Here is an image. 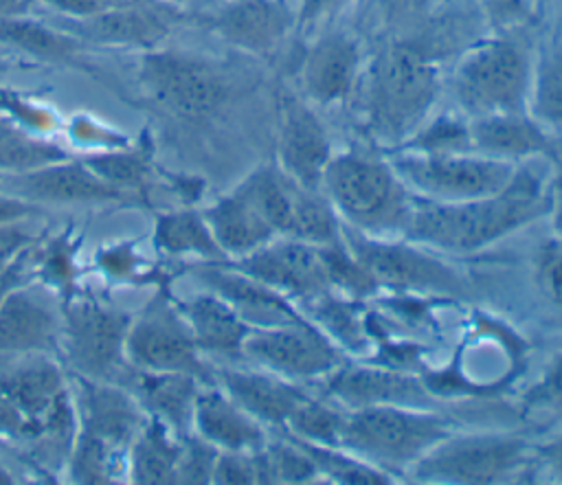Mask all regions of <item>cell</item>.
I'll list each match as a JSON object with an SVG mask.
<instances>
[{
	"instance_id": "e575fe53",
	"label": "cell",
	"mask_w": 562,
	"mask_h": 485,
	"mask_svg": "<svg viewBox=\"0 0 562 485\" xmlns=\"http://www.w3.org/2000/svg\"><path fill=\"white\" fill-rule=\"evenodd\" d=\"M294 439V437H292ZM312 459V463L318 470V476H327L334 483H345V485H386L391 483V474L349 454L342 448H327V445H316L307 443L301 439H294Z\"/></svg>"
},
{
	"instance_id": "277c9868",
	"label": "cell",
	"mask_w": 562,
	"mask_h": 485,
	"mask_svg": "<svg viewBox=\"0 0 562 485\" xmlns=\"http://www.w3.org/2000/svg\"><path fill=\"white\" fill-rule=\"evenodd\" d=\"M533 50L514 33L472 44L454 64L448 88L463 116L525 112Z\"/></svg>"
},
{
	"instance_id": "c3c4849f",
	"label": "cell",
	"mask_w": 562,
	"mask_h": 485,
	"mask_svg": "<svg viewBox=\"0 0 562 485\" xmlns=\"http://www.w3.org/2000/svg\"><path fill=\"white\" fill-rule=\"evenodd\" d=\"M525 402L531 408H549L562 413V356H558L544 375L529 388Z\"/></svg>"
},
{
	"instance_id": "44dd1931",
	"label": "cell",
	"mask_w": 562,
	"mask_h": 485,
	"mask_svg": "<svg viewBox=\"0 0 562 485\" xmlns=\"http://www.w3.org/2000/svg\"><path fill=\"white\" fill-rule=\"evenodd\" d=\"M4 189L24 202H121L125 193L105 184L83 160H59L33 171L13 176Z\"/></svg>"
},
{
	"instance_id": "8d00e7d4",
	"label": "cell",
	"mask_w": 562,
	"mask_h": 485,
	"mask_svg": "<svg viewBox=\"0 0 562 485\" xmlns=\"http://www.w3.org/2000/svg\"><path fill=\"white\" fill-rule=\"evenodd\" d=\"M59 160H66L59 147L31 138L20 127L0 119V169L24 173Z\"/></svg>"
},
{
	"instance_id": "f5cc1de1",
	"label": "cell",
	"mask_w": 562,
	"mask_h": 485,
	"mask_svg": "<svg viewBox=\"0 0 562 485\" xmlns=\"http://www.w3.org/2000/svg\"><path fill=\"white\" fill-rule=\"evenodd\" d=\"M33 213H40L35 204L24 202V200H20V198H15V195H4V193H0V226L11 224V222L26 219V217H31Z\"/></svg>"
},
{
	"instance_id": "83f0119b",
	"label": "cell",
	"mask_w": 562,
	"mask_h": 485,
	"mask_svg": "<svg viewBox=\"0 0 562 485\" xmlns=\"http://www.w3.org/2000/svg\"><path fill=\"white\" fill-rule=\"evenodd\" d=\"M217 246L226 255V259H241L268 241H272L277 230L235 191L206 211H202Z\"/></svg>"
},
{
	"instance_id": "ee69618b",
	"label": "cell",
	"mask_w": 562,
	"mask_h": 485,
	"mask_svg": "<svg viewBox=\"0 0 562 485\" xmlns=\"http://www.w3.org/2000/svg\"><path fill=\"white\" fill-rule=\"evenodd\" d=\"M483 20L494 33H516L533 18V0H476Z\"/></svg>"
},
{
	"instance_id": "4fadbf2b",
	"label": "cell",
	"mask_w": 562,
	"mask_h": 485,
	"mask_svg": "<svg viewBox=\"0 0 562 485\" xmlns=\"http://www.w3.org/2000/svg\"><path fill=\"white\" fill-rule=\"evenodd\" d=\"M140 83L151 99L182 119H202L228 97L224 77L206 61L182 53H149L140 64Z\"/></svg>"
},
{
	"instance_id": "bcb514c9",
	"label": "cell",
	"mask_w": 562,
	"mask_h": 485,
	"mask_svg": "<svg viewBox=\"0 0 562 485\" xmlns=\"http://www.w3.org/2000/svg\"><path fill=\"white\" fill-rule=\"evenodd\" d=\"M353 0H292L294 31L316 33L334 22Z\"/></svg>"
},
{
	"instance_id": "4dcf8cb0",
	"label": "cell",
	"mask_w": 562,
	"mask_h": 485,
	"mask_svg": "<svg viewBox=\"0 0 562 485\" xmlns=\"http://www.w3.org/2000/svg\"><path fill=\"white\" fill-rule=\"evenodd\" d=\"M296 187L299 182L272 162L250 171L235 187V193L241 195L277 230V235H288Z\"/></svg>"
},
{
	"instance_id": "7402d4cb",
	"label": "cell",
	"mask_w": 562,
	"mask_h": 485,
	"mask_svg": "<svg viewBox=\"0 0 562 485\" xmlns=\"http://www.w3.org/2000/svg\"><path fill=\"white\" fill-rule=\"evenodd\" d=\"M79 386L81 430L112 448H130L145 426L138 399L119 384L75 375Z\"/></svg>"
},
{
	"instance_id": "4316f807",
	"label": "cell",
	"mask_w": 562,
	"mask_h": 485,
	"mask_svg": "<svg viewBox=\"0 0 562 485\" xmlns=\"http://www.w3.org/2000/svg\"><path fill=\"white\" fill-rule=\"evenodd\" d=\"M61 29L90 42L114 46H154L167 35V24L158 13L134 4L108 9L90 18H70Z\"/></svg>"
},
{
	"instance_id": "d590c367",
	"label": "cell",
	"mask_w": 562,
	"mask_h": 485,
	"mask_svg": "<svg viewBox=\"0 0 562 485\" xmlns=\"http://www.w3.org/2000/svg\"><path fill=\"white\" fill-rule=\"evenodd\" d=\"M307 303V314L314 316L312 323L323 329L338 347H362L364 342V331H362V320H360V305L353 303V298H334L331 292L321 294L316 298L305 301Z\"/></svg>"
},
{
	"instance_id": "8992f818",
	"label": "cell",
	"mask_w": 562,
	"mask_h": 485,
	"mask_svg": "<svg viewBox=\"0 0 562 485\" xmlns=\"http://www.w3.org/2000/svg\"><path fill=\"white\" fill-rule=\"evenodd\" d=\"M59 366L46 353L0 356V437L66 439L72 410Z\"/></svg>"
},
{
	"instance_id": "b9f144b4",
	"label": "cell",
	"mask_w": 562,
	"mask_h": 485,
	"mask_svg": "<svg viewBox=\"0 0 562 485\" xmlns=\"http://www.w3.org/2000/svg\"><path fill=\"white\" fill-rule=\"evenodd\" d=\"M105 184L127 193L140 189L147 176V160L136 154H103L83 160Z\"/></svg>"
},
{
	"instance_id": "7c38bea8",
	"label": "cell",
	"mask_w": 562,
	"mask_h": 485,
	"mask_svg": "<svg viewBox=\"0 0 562 485\" xmlns=\"http://www.w3.org/2000/svg\"><path fill=\"white\" fill-rule=\"evenodd\" d=\"M241 353L257 366L288 380L327 377L345 362L340 347L307 318L250 329Z\"/></svg>"
},
{
	"instance_id": "f907efd6",
	"label": "cell",
	"mask_w": 562,
	"mask_h": 485,
	"mask_svg": "<svg viewBox=\"0 0 562 485\" xmlns=\"http://www.w3.org/2000/svg\"><path fill=\"white\" fill-rule=\"evenodd\" d=\"M50 7H55L59 13L68 18H90L97 13H103L108 9L116 7H127L134 4V0H46Z\"/></svg>"
},
{
	"instance_id": "d6986e66",
	"label": "cell",
	"mask_w": 562,
	"mask_h": 485,
	"mask_svg": "<svg viewBox=\"0 0 562 485\" xmlns=\"http://www.w3.org/2000/svg\"><path fill=\"white\" fill-rule=\"evenodd\" d=\"M195 277L209 287V292L226 301L250 329H266L303 320V314L296 312L288 296L226 261H211L209 266L198 268Z\"/></svg>"
},
{
	"instance_id": "8fae6325",
	"label": "cell",
	"mask_w": 562,
	"mask_h": 485,
	"mask_svg": "<svg viewBox=\"0 0 562 485\" xmlns=\"http://www.w3.org/2000/svg\"><path fill=\"white\" fill-rule=\"evenodd\" d=\"M132 318L94 301H75L64 309L61 347L77 375L123 386L127 371L125 338Z\"/></svg>"
},
{
	"instance_id": "f35d334b",
	"label": "cell",
	"mask_w": 562,
	"mask_h": 485,
	"mask_svg": "<svg viewBox=\"0 0 562 485\" xmlns=\"http://www.w3.org/2000/svg\"><path fill=\"white\" fill-rule=\"evenodd\" d=\"M397 149L424 151V154H450V151H472L468 116L461 112L430 116L406 143Z\"/></svg>"
},
{
	"instance_id": "30bf717a",
	"label": "cell",
	"mask_w": 562,
	"mask_h": 485,
	"mask_svg": "<svg viewBox=\"0 0 562 485\" xmlns=\"http://www.w3.org/2000/svg\"><path fill=\"white\" fill-rule=\"evenodd\" d=\"M200 353L184 316L165 290H158L138 318L130 323L125 358L134 369L189 373L211 386L215 375Z\"/></svg>"
},
{
	"instance_id": "681fc988",
	"label": "cell",
	"mask_w": 562,
	"mask_h": 485,
	"mask_svg": "<svg viewBox=\"0 0 562 485\" xmlns=\"http://www.w3.org/2000/svg\"><path fill=\"white\" fill-rule=\"evenodd\" d=\"M26 219L0 226V270L26 252L35 241V228L29 226Z\"/></svg>"
},
{
	"instance_id": "cb8c5ba5",
	"label": "cell",
	"mask_w": 562,
	"mask_h": 485,
	"mask_svg": "<svg viewBox=\"0 0 562 485\" xmlns=\"http://www.w3.org/2000/svg\"><path fill=\"white\" fill-rule=\"evenodd\" d=\"M215 26L233 46L261 55L294 31V9L285 0H235L217 15Z\"/></svg>"
},
{
	"instance_id": "11a10c76",
	"label": "cell",
	"mask_w": 562,
	"mask_h": 485,
	"mask_svg": "<svg viewBox=\"0 0 562 485\" xmlns=\"http://www.w3.org/2000/svg\"><path fill=\"white\" fill-rule=\"evenodd\" d=\"M29 252H31V248H29L26 252H22L15 261H11L4 270H0V305H2L4 296H7L13 287H18V285L22 283V277H24V268H26Z\"/></svg>"
},
{
	"instance_id": "6f0895ef",
	"label": "cell",
	"mask_w": 562,
	"mask_h": 485,
	"mask_svg": "<svg viewBox=\"0 0 562 485\" xmlns=\"http://www.w3.org/2000/svg\"><path fill=\"white\" fill-rule=\"evenodd\" d=\"M29 0H0V18H9V15H18Z\"/></svg>"
},
{
	"instance_id": "7dc6e473",
	"label": "cell",
	"mask_w": 562,
	"mask_h": 485,
	"mask_svg": "<svg viewBox=\"0 0 562 485\" xmlns=\"http://www.w3.org/2000/svg\"><path fill=\"white\" fill-rule=\"evenodd\" d=\"M255 452H220L211 483H222V485L259 483V467H257Z\"/></svg>"
},
{
	"instance_id": "6da1fadb",
	"label": "cell",
	"mask_w": 562,
	"mask_h": 485,
	"mask_svg": "<svg viewBox=\"0 0 562 485\" xmlns=\"http://www.w3.org/2000/svg\"><path fill=\"white\" fill-rule=\"evenodd\" d=\"M547 213L549 193L542 191L527 167L518 165L514 182L496 195L463 202L413 198V213L402 239L439 252L468 255L529 226Z\"/></svg>"
},
{
	"instance_id": "9a60e30c",
	"label": "cell",
	"mask_w": 562,
	"mask_h": 485,
	"mask_svg": "<svg viewBox=\"0 0 562 485\" xmlns=\"http://www.w3.org/2000/svg\"><path fill=\"white\" fill-rule=\"evenodd\" d=\"M231 266L290 301H310L331 292L321 248L294 237L279 235L259 250L235 259Z\"/></svg>"
},
{
	"instance_id": "f546056e",
	"label": "cell",
	"mask_w": 562,
	"mask_h": 485,
	"mask_svg": "<svg viewBox=\"0 0 562 485\" xmlns=\"http://www.w3.org/2000/svg\"><path fill=\"white\" fill-rule=\"evenodd\" d=\"M527 112L551 134L562 136V35L533 50Z\"/></svg>"
},
{
	"instance_id": "9c48e42d",
	"label": "cell",
	"mask_w": 562,
	"mask_h": 485,
	"mask_svg": "<svg viewBox=\"0 0 562 485\" xmlns=\"http://www.w3.org/2000/svg\"><path fill=\"white\" fill-rule=\"evenodd\" d=\"M340 239L371 272L378 287L402 294L441 296H459L465 292V279L454 268L408 239L393 241L369 237L349 226L340 228Z\"/></svg>"
},
{
	"instance_id": "9f6ffc18",
	"label": "cell",
	"mask_w": 562,
	"mask_h": 485,
	"mask_svg": "<svg viewBox=\"0 0 562 485\" xmlns=\"http://www.w3.org/2000/svg\"><path fill=\"white\" fill-rule=\"evenodd\" d=\"M20 108H22L20 99H18L15 94H11L9 90L0 88V110H9V112L18 114V110H20Z\"/></svg>"
},
{
	"instance_id": "5b68a950",
	"label": "cell",
	"mask_w": 562,
	"mask_h": 485,
	"mask_svg": "<svg viewBox=\"0 0 562 485\" xmlns=\"http://www.w3.org/2000/svg\"><path fill=\"white\" fill-rule=\"evenodd\" d=\"M450 432L430 408L364 406L347 410L338 448L391 474L411 470Z\"/></svg>"
},
{
	"instance_id": "f1b7e54d",
	"label": "cell",
	"mask_w": 562,
	"mask_h": 485,
	"mask_svg": "<svg viewBox=\"0 0 562 485\" xmlns=\"http://www.w3.org/2000/svg\"><path fill=\"white\" fill-rule=\"evenodd\" d=\"M200 351L237 356L250 327L217 294L206 292L176 303Z\"/></svg>"
},
{
	"instance_id": "484cf974",
	"label": "cell",
	"mask_w": 562,
	"mask_h": 485,
	"mask_svg": "<svg viewBox=\"0 0 562 485\" xmlns=\"http://www.w3.org/2000/svg\"><path fill=\"white\" fill-rule=\"evenodd\" d=\"M123 384L125 388H132L138 404L173 430L176 437L189 435L193 428V406L202 384L198 377L173 371L134 369Z\"/></svg>"
},
{
	"instance_id": "d6a6232c",
	"label": "cell",
	"mask_w": 562,
	"mask_h": 485,
	"mask_svg": "<svg viewBox=\"0 0 562 485\" xmlns=\"http://www.w3.org/2000/svg\"><path fill=\"white\" fill-rule=\"evenodd\" d=\"M154 241L167 255H195L209 261H228L217 246L204 215L198 211L158 215Z\"/></svg>"
},
{
	"instance_id": "2e32d148",
	"label": "cell",
	"mask_w": 562,
	"mask_h": 485,
	"mask_svg": "<svg viewBox=\"0 0 562 485\" xmlns=\"http://www.w3.org/2000/svg\"><path fill=\"white\" fill-rule=\"evenodd\" d=\"M364 72L362 50L353 35L345 31L318 33L301 61V94L318 108H336L358 94Z\"/></svg>"
},
{
	"instance_id": "ba28073f",
	"label": "cell",
	"mask_w": 562,
	"mask_h": 485,
	"mask_svg": "<svg viewBox=\"0 0 562 485\" xmlns=\"http://www.w3.org/2000/svg\"><path fill=\"white\" fill-rule=\"evenodd\" d=\"M531 445L516 435L476 432L448 435L432 445L411 470L419 483L490 485L522 474L531 461Z\"/></svg>"
},
{
	"instance_id": "7bdbcfd3",
	"label": "cell",
	"mask_w": 562,
	"mask_h": 485,
	"mask_svg": "<svg viewBox=\"0 0 562 485\" xmlns=\"http://www.w3.org/2000/svg\"><path fill=\"white\" fill-rule=\"evenodd\" d=\"M220 450L202 437H180V456L176 465V483H211Z\"/></svg>"
},
{
	"instance_id": "7a4b0ae2",
	"label": "cell",
	"mask_w": 562,
	"mask_h": 485,
	"mask_svg": "<svg viewBox=\"0 0 562 485\" xmlns=\"http://www.w3.org/2000/svg\"><path fill=\"white\" fill-rule=\"evenodd\" d=\"M441 90L435 61L411 44L382 48L360 79L362 112L373 136L395 149L428 119Z\"/></svg>"
},
{
	"instance_id": "74e56055",
	"label": "cell",
	"mask_w": 562,
	"mask_h": 485,
	"mask_svg": "<svg viewBox=\"0 0 562 485\" xmlns=\"http://www.w3.org/2000/svg\"><path fill=\"white\" fill-rule=\"evenodd\" d=\"M345 417H347V410H340L336 406H327L323 402L307 397L292 413L285 428L290 430V437H294V439L316 443V445L338 448L340 435L345 428Z\"/></svg>"
},
{
	"instance_id": "db71d44e",
	"label": "cell",
	"mask_w": 562,
	"mask_h": 485,
	"mask_svg": "<svg viewBox=\"0 0 562 485\" xmlns=\"http://www.w3.org/2000/svg\"><path fill=\"white\" fill-rule=\"evenodd\" d=\"M538 459L547 465V470L562 481V432L551 437L547 443L536 448Z\"/></svg>"
},
{
	"instance_id": "816d5d0a",
	"label": "cell",
	"mask_w": 562,
	"mask_h": 485,
	"mask_svg": "<svg viewBox=\"0 0 562 485\" xmlns=\"http://www.w3.org/2000/svg\"><path fill=\"white\" fill-rule=\"evenodd\" d=\"M551 162H553V176H551V189H549V213H551L558 237H562V154L551 158Z\"/></svg>"
},
{
	"instance_id": "5bb4252c",
	"label": "cell",
	"mask_w": 562,
	"mask_h": 485,
	"mask_svg": "<svg viewBox=\"0 0 562 485\" xmlns=\"http://www.w3.org/2000/svg\"><path fill=\"white\" fill-rule=\"evenodd\" d=\"M277 165L299 184L321 189L331 140L316 108L301 94L281 90L277 97Z\"/></svg>"
},
{
	"instance_id": "ac0fdd59",
	"label": "cell",
	"mask_w": 562,
	"mask_h": 485,
	"mask_svg": "<svg viewBox=\"0 0 562 485\" xmlns=\"http://www.w3.org/2000/svg\"><path fill=\"white\" fill-rule=\"evenodd\" d=\"M64 314L35 287H13L0 305V356L57 353Z\"/></svg>"
},
{
	"instance_id": "ab89813d",
	"label": "cell",
	"mask_w": 562,
	"mask_h": 485,
	"mask_svg": "<svg viewBox=\"0 0 562 485\" xmlns=\"http://www.w3.org/2000/svg\"><path fill=\"white\" fill-rule=\"evenodd\" d=\"M331 292L347 294L353 301H362L378 292V283L360 259L340 241L321 248Z\"/></svg>"
},
{
	"instance_id": "1f68e13d",
	"label": "cell",
	"mask_w": 562,
	"mask_h": 485,
	"mask_svg": "<svg viewBox=\"0 0 562 485\" xmlns=\"http://www.w3.org/2000/svg\"><path fill=\"white\" fill-rule=\"evenodd\" d=\"M178 456L180 439H173L169 428L151 417L130 445V476L143 485L176 483Z\"/></svg>"
},
{
	"instance_id": "60d3db41",
	"label": "cell",
	"mask_w": 562,
	"mask_h": 485,
	"mask_svg": "<svg viewBox=\"0 0 562 485\" xmlns=\"http://www.w3.org/2000/svg\"><path fill=\"white\" fill-rule=\"evenodd\" d=\"M112 450L116 448L81 430L70 448V478L75 483H110Z\"/></svg>"
},
{
	"instance_id": "d4e9b609",
	"label": "cell",
	"mask_w": 562,
	"mask_h": 485,
	"mask_svg": "<svg viewBox=\"0 0 562 485\" xmlns=\"http://www.w3.org/2000/svg\"><path fill=\"white\" fill-rule=\"evenodd\" d=\"M193 430L220 452H255L268 443L263 424L237 406L222 388H200Z\"/></svg>"
},
{
	"instance_id": "e0dca14e",
	"label": "cell",
	"mask_w": 562,
	"mask_h": 485,
	"mask_svg": "<svg viewBox=\"0 0 562 485\" xmlns=\"http://www.w3.org/2000/svg\"><path fill=\"white\" fill-rule=\"evenodd\" d=\"M327 393L336 404L353 408L364 406H413L430 408L432 393L415 375L395 366L340 364L327 375Z\"/></svg>"
},
{
	"instance_id": "ffe728a7",
	"label": "cell",
	"mask_w": 562,
	"mask_h": 485,
	"mask_svg": "<svg viewBox=\"0 0 562 485\" xmlns=\"http://www.w3.org/2000/svg\"><path fill=\"white\" fill-rule=\"evenodd\" d=\"M472 151L501 160L555 158L560 154L555 134L544 129L527 110L498 112L468 119Z\"/></svg>"
},
{
	"instance_id": "52a82bcc",
	"label": "cell",
	"mask_w": 562,
	"mask_h": 485,
	"mask_svg": "<svg viewBox=\"0 0 562 485\" xmlns=\"http://www.w3.org/2000/svg\"><path fill=\"white\" fill-rule=\"evenodd\" d=\"M391 165L415 198L463 202L505 191L514 182L520 162L476 151L424 154L395 149Z\"/></svg>"
},
{
	"instance_id": "603a6c76",
	"label": "cell",
	"mask_w": 562,
	"mask_h": 485,
	"mask_svg": "<svg viewBox=\"0 0 562 485\" xmlns=\"http://www.w3.org/2000/svg\"><path fill=\"white\" fill-rule=\"evenodd\" d=\"M215 382L248 415L277 428H285L292 413L307 399V393L292 384V380L266 369H220Z\"/></svg>"
},
{
	"instance_id": "680465c9",
	"label": "cell",
	"mask_w": 562,
	"mask_h": 485,
	"mask_svg": "<svg viewBox=\"0 0 562 485\" xmlns=\"http://www.w3.org/2000/svg\"><path fill=\"white\" fill-rule=\"evenodd\" d=\"M0 483L2 485H7V483H13V478H11V474L2 467V463H0Z\"/></svg>"
},
{
	"instance_id": "3957f363",
	"label": "cell",
	"mask_w": 562,
	"mask_h": 485,
	"mask_svg": "<svg viewBox=\"0 0 562 485\" xmlns=\"http://www.w3.org/2000/svg\"><path fill=\"white\" fill-rule=\"evenodd\" d=\"M321 191L345 226L380 239L404 237L413 213V193L391 160L362 154H334L325 167Z\"/></svg>"
},
{
	"instance_id": "836d02e7",
	"label": "cell",
	"mask_w": 562,
	"mask_h": 485,
	"mask_svg": "<svg viewBox=\"0 0 562 485\" xmlns=\"http://www.w3.org/2000/svg\"><path fill=\"white\" fill-rule=\"evenodd\" d=\"M0 42L35 57L44 59H68L77 50V40L72 35L57 33L40 22L26 20L20 13L0 18Z\"/></svg>"
},
{
	"instance_id": "f6af8a7d",
	"label": "cell",
	"mask_w": 562,
	"mask_h": 485,
	"mask_svg": "<svg viewBox=\"0 0 562 485\" xmlns=\"http://www.w3.org/2000/svg\"><path fill=\"white\" fill-rule=\"evenodd\" d=\"M536 283L558 309H562V237L547 239L536 255Z\"/></svg>"
}]
</instances>
